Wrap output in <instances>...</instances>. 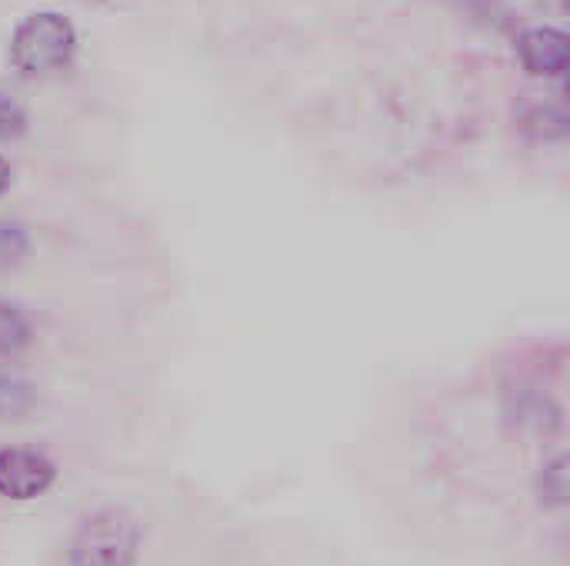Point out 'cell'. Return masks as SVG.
<instances>
[{"label":"cell","instance_id":"6da1fadb","mask_svg":"<svg viewBox=\"0 0 570 566\" xmlns=\"http://www.w3.org/2000/svg\"><path fill=\"white\" fill-rule=\"evenodd\" d=\"M77 53V30L60 10L27 13L10 37V63L20 77H47L70 67Z\"/></svg>","mask_w":570,"mask_h":566},{"label":"cell","instance_id":"7a4b0ae2","mask_svg":"<svg viewBox=\"0 0 570 566\" xmlns=\"http://www.w3.org/2000/svg\"><path fill=\"white\" fill-rule=\"evenodd\" d=\"M140 554V524L117 507L80 520L70 540V566H134Z\"/></svg>","mask_w":570,"mask_h":566},{"label":"cell","instance_id":"3957f363","mask_svg":"<svg viewBox=\"0 0 570 566\" xmlns=\"http://www.w3.org/2000/svg\"><path fill=\"white\" fill-rule=\"evenodd\" d=\"M57 480V467L47 454L30 447H3L0 450V497L7 500H33L50 490Z\"/></svg>","mask_w":570,"mask_h":566},{"label":"cell","instance_id":"277c9868","mask_svg":"<svg viewBox=\"0 0 570 566\" xmlns=\"http://www.w3.org/2000/svg\"><path fill=\"white\" fill-rule=\"evenodd\" d=\"M518 57L531 77H564L570 67V37L561 27H531L518 37Z\"/></svg>","mask_w":570,"mask_h":566},{"label":"cell","instance_id":"5b68a950","mask_svg":"<svg viewBox=\"0 0 570 566\" xmlns=\"http://www.w3.org/2000/svg\"><path fill=\"white\" fill-rule=\"evenodd\" d=\"M521 427H531V430H558L561 427V407L541 394V390H518V400H514V410H508Z\"/></svg>","mask_w":570,"mask_h":566},{"label":"cell","instance_id":"8992f818","mask_svg":"<svg viewBox=\"0 0 570 566\" xmlns=\"http://www.w3.org/2000/svg\"><path fill=\"white\" fill-rule=\"evenodd\" d=\"M33 344V324L13 300H0V357H17Z\"/></svg>","mask_w":570,"mask_h":566},{"label":"cell","instance_id":"52a82bcc","mask_svg":"<svg viewBox=\"0 0 570 566\" xmlns=\"http://www.w3.org/2000/svg\"><path fill=\"white\" fill-rule=\"evenodd\" d=\"M568 467L570 464L564 454H558L554 460H548V464L541 467V474H538V500H541V507L558 510V507H564V504H568V494H570Z\"/></svg>","mask_w":570,"mask_h":566},{"label":"cell","instance_id":"ba28073f","mask_svg":"<svg viewBox=\"0 0 570 566\" xmlns=\"http://www.w3.org/2000/svg\"><path fill=\"white\" fill-rule=\"evenodd\" d=\"M37 390L10 374H0V420H20L33 410Z\"/></svg>","mask_w":570,"mask_h":566},{"label":"cell","instance_id":"9c48e42d","mask_svg":"<svg viewBox=\"0 0 570 566\" xmlns=\"http://www.w3.org/2000/svg\"><path fill=\"white\" fill-rule=\"evenodd\" d=\"M30 254V234L20 220H0V270L20 267Z\"/></svg>","mask_w":570,"mask_h":566},{"label":"cell","instance_id":"30bf717a","mask_svg":"<svg viewBox=\"0 0 570 566\" xmlns=\"http://www.w3.org/2000/svg\"><path fill=\"white\" fill-rule=\"evenodd\" d=\"M27 133V113L23 107L0 90V143L3 140H20Z\"/></svg>","mask_w":570,"mask_h":566},{"label":"cell","instance_id":"8fae6325","mask_svg":"<svg viewBox=\"0 0 570 566\" xmlns=\"http://www.w3.org/2000/svg\"><path fill=\"white\" fill-rule=\"evenodd\" d=\"M10 183H13V167L7 163V157H0V197L10 190Z\"/></svg>","mask_w":570,"mask_h":566}]
</instances>
